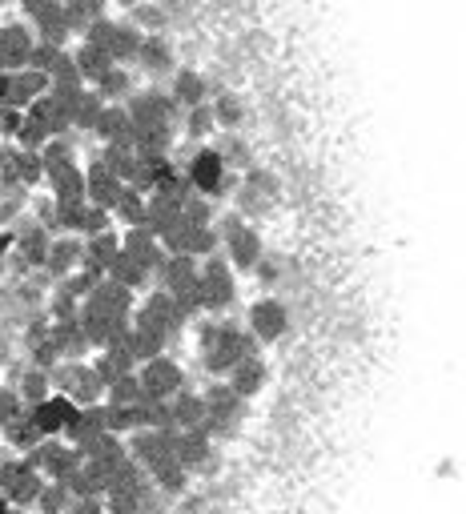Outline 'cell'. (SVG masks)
<instances>
[{"label":"cell","instance_id":"6da1fadb","mask_svg":"<svg viewBox=\"0 0 466 514\" xmlns=\"http://www.w3.org/2000/svg\"><path fill=\"white\" fill-rule=\"evenodd\" d=\"M246 358H258V342L233 322H217V326H205L201 334V362L209 374H229L238 362Z\"/></svg>","mask_w":466,"mask_h":514},{"label":"cell","instance_id":"7a4b0ae2","mask_svg":"<svg viewBox=\"0 0 466 514\" xmlns=\"http://www.w3.org/2000/svg\"><path fill=\"white\" fill-rule=\"evenodd\" d=\"M238 298V282H233V270L225 257H205L197 262V302H201V314H221L233 306Z\"/></svg>","mask_w":466,"mask_h":514},{"label":"cell","instance_id":"3957f363","mask_svg":"<svg viewBox=\"0 0 466 514\" xmlns=\"http://www.w3.org/2000/svg\"><path fill=\"white\" fill-rule=\"evenodd\" d=\"M201 406H205V418H201V434L205 438H229L233 430L242 426V418H246V402L233 394L225 382H217V386H209L205 394H201Z\"/></svg>","mask_w":466,"mask_h":514},{"label":"cell","instance_id":"277c9868","mask_svg":"<svg viewBox=\"0 0 466 514\" xmlns=\"http://www.w3.org/2000/svg\"><path fill=\"white\" fill-rule=\"evenodd\" d=\"M125 113H129L133 129H141V133H173V121H177V105L169 101V93H161L153 85L141 93H129Z\"/></svg>","mask_w":466,"mask_h":514},{"label":"cell","instance_id":"5b68a950","mask_svg":"<svg viewBox=\"0 0 466 514\" xmlns=\"http://www.w3.org/2000/svg\"><path fill=\"white\" fill-rule=\"evenodd\" d=\"M217 237H225V262H229V270H258V262L266 257L258 229H250L242 217H225L221 229H217Z\"/></svg>","mask_w":466,"mask_h":514},{"label":"cell","instance_id":"8992f818","mask_svg":"<svg viewBox=\"0 0 466 514\" xmlns=\"http://www.w3.org/2000/svg\"><path fill=\"white\" fill-rule=\"evenodd\" d=\"M45 478L29 466V458H13V462H0V498H5L13 510L37 506Z\"/></svg>","mask_w":466,"mask_h":514},{"label":"cell","instance_id":"52a82bcc","mask_svg":"<svg viewBox=\"0 0 466 514\" xmlns=\"http://www.w3.org/2000/svg\"><path fill=\"white\" fill-rule=\"evenodd\" d=\"M137 386H141L145 402H169V398H177L185 390V374H181V366L173 358L161 354V358L137 366Z\"/></svg>","mask_w":466,"mask_h":514},{"label":"cell","instance_id":"ba28073f","mask_svg":"<svg viewBox=\"0 0 466 514\" xmlns=\"http://www.w3.org/2000/svg\"><path fill=\"white\" fill-rule=\"evenodd\" d=\"M29 458V466L45 478V482H65L85 458H81V450H73L69 442H61V438H45L33 454H25Z\"/></svg>","mask_w":466,"mask_h":514},{"label":"cell","instance_id":"9c48e42d","mask_svg":"<svg viewBox=\"0 0 466 514\" xmlns=\"http://www.w3.org/2000/svg\"><path fill=\"white\" fill-rule=\"evenodd\" d=\"M185 181H189V189H197V197H221V189H225V161H221V149H213V145H201L193 157H189V165H185Z\"/></svg>","mask_w":466,"mask_h":514},{"label":"cell","instance_id":"30bf717a","mask_svg":"<svg viewBox=\"0 0 466 514\" xmlns=\"http://www.w3.org/2000/svg\"><path fill=\"white\" fill-rule=\"evenodd\" d=\"M125 450L149 474V470H157L161 462L173 458V430H137V434H129Z\"/></svg>","mask_w":466,"mask_h":514},{"label":"cell","instance_id":"8fae6325","mask_svg":"<svg viewBox=\"0 0 466 514\" xmlns=\"http://www.w3.org/2000/svg\"><path fill=\"white\" fill-rule=\"evenodd\" d=\"M37 49V37L29 25L13 21V25H0V73H21L29 69V57Z\"/></svg>","mask_w":466,"mask_h":514},{"label":"cell","instance_id":"7c38bea8","mask_svg":"<svg viewBox=\"0 0 466 514\" xmlns=\"http://www.w3.org/2000/svg\"><path fill=\"white\" fill-rule=\"evenodd\" d=\"M290 330V310L278 302V298H258L250 306V338L262 346V342H278L286 338Z\"/></svg>","mask_w":466,"mask_h":514},{"label":"cell","instance_id":"4fadbf2b","mask_svg":"<svg viewBox=\"0 0 466 514\" xmlns=\"http://www.w3.org/2000/svg\"><path fill=\"white\" fill-rule=\"evenodd\" d=\"M133 326H141V330H153V334H161L165 342L185 326L181 318H177V306H173V298L165 294V290H157V294H149L145 298V306L137 310V318H133Z\"/></svg>","mask_w":466,"mask_h":514},{"label":"cell","instance_id":"5bb4252c","mask_svg":"<svg viewBox=\"0 0 466 514\" xmlns=\"http://www.w3.org/2000/svg\"><path fill=\"white\" fill-rule=\"evenodd\" d=\"M121 253L125 257H133V262L145 270V274H161V266H165V249H161V241L145 229V225H133V229H125L121 233Z\"/></svg>","mask_w":466,"mask_h":514},{"label":"cell","instance_id":"9a60e30c","mask_svg":"<svg viewBox=\"0 0 466 514\" xmlns=\"http://www.w3.org/2000/svg\"><path fill=\"white\" fill-rule=\"evenodd\" d=\"M81 257H85V241L73 237V233H61V237L49 241V257H45L41 270H45L53 282H65L69 274L81 270Z\"/></svg>","mask_w":466,"mask_h":514},{"label":"cell","instance_id":"2e32d148","mask_svg":"<svg viewBox=\"0 0 466 514\" xmlns=\"http://www.w3.org/2000/svg\"><path fill=\"white\" fill-rule=\"evenodd\" d=\"M73 414H77V406L65 394H53V398H45L41 406L29 410V418H33V426H37L41 438H61L65 426L73 422Z\"/></svg>","mask_w":466,"mask_h":514},{"label":"cell","instance_id":"e0dca14e","mask_svg":"<svg viewBox=\"0 0 466 514\" xmlns=\"http://www.w3.org/2000/svg\"><path fill=\"white\" fill-rule=\"evenodd\" d=\"M81 310L89 314H105V318H129L133 314V294L113 286V282H97L93 294L81 302Z\"/></svg>","mask_w":466,"mask_h":514},{"label":"cell","instance_id":"ac0fdd59","mask_svg":"<svg viewBox=\"0 0 466 514\" xmlns=\"http://www.w3.org/2000/svg\"><path fill=\"white\" fill-rule=\"evenodd\" d=\"M137 65H141L149 77H173V65H177V57H173V45H169V37H161V33H153V37H141V49H137Z\"/></svg>","mask_w":466,"mask_h":514},{"label":"cell","instance_id":"d6986e66","mask_svg":"<svg viewBox=\"0 0 466 514\" xmlns=\"http://www.w3.org/2000/svg\"><path fill=\"white\" fill-rule=\"evenodd\" d=\"M121 181L101 165V161H93L89 169H85V201L89 205H97V209H113L117 205V197H121Z\"/></svg>","mask_w":466,"mask_h":514},{"label":"cell","instance_id":"ffe728a7","mask_svg":"<svg viewBox=\"0 0 466 514\" xmlns=\"http://www.w3.org/2000/svg\"><path fill=\"white\" fill-rule=\"evenodd\" d=\"M101 434H109V430H105V406H85V410H77L73 422L65 426V442H69L73 450H85V446L97 442Z\"/></svg>","mask_w":466,"mask_h":514},{"label":"cell","instance_id":"44dd1931","mask_svg":"<svg viewBox=\"0 0 466 514\" xmlns=\"http://www.w3.org/2000/svg\"><path fill=\"white\" fill-rule=\"evenodd\" d=\"M49 93V77L37 73V69H21V73H9V105L5 109H29L37 97Z\"/></svg>","mask_w":466,"mask_h":514},{"label":"cell","instance_id":"7402d4cb","mask_svg":"<svg viewBox=\"0 0 466 514\" xmlns=\"http://www.w3.org/2000/svg\"><path fill=\"white\" fill-rule=\"evenodd\" d=\"M169 101L177 105V109H197V105H205L209 101V85H205V77L201 73H193V69H173V85H169Z\"/></svg>","mask_w":466,"mask_h":514},{"label":"cell","instance_id":"603a6c76","mask_svg":"<svg viewBox=\"0 0 466 514\" xmlns=\"http://www.w3.org/2000/svg\"><path fill=\"white\" fill-rule=\"evenodd\" d=\"M225 378H229L225 386H229L233 394H238L242 402H250L254 394H262V386H266V378H270V374H266V362H262V358H246V362L233 366Z\"/></svg>","mask_w":466,"mask_h":514},{"label":"cell","instance_id":"cb8c5ba5","mask_svg":"<svg viewBox=\"0 0 466 514\" xmlns=\"http://www.w3.org/2000/svg\"><path fill=\"white\" fill-rule=\"evenodd\" d=\"M93 133H97L105 145H129V149H133V121H129L125 105H105Z\"/></svg>","mask_w":466,"mask_h":514},{"label":"cell","instance_id":"d4e9b609","mask_svg":"<svg viewBox=\"0 0 466 514\" xmlns=\"http://www.w3.org/2000/svg\"><path fill=\"white\" fill-rule=\"evenodd\" d=\"M73 65H77L81 85H97V81L113 69V57H109L105 49H97V45H77V49H73Z\"/></svg>","mask_w":466,"mask_h":514},{"label":"cell","instance_id":"484cf974","mask_svg":"<svg viewBox=\"0 0 466 514\" xmlns=\"http://www.w3.org/2000/svg\"><path fill=\"white\" fill-rule=\"evenodd\" d=\"M137 49H141V33H137L129 21H113V29H109V41H105V53L113 57V65L137 61Z\"/></svg>","mask_w":466,"mask_h":514},{"label":"cell","instance_id":"4316f807","mask_svg":"<svg viewBox=\"0 0 466 514\" xmlns=\"http://www.w3.org/2000/svg\"><path fill=\"white\" fill-rule=\"evenodd\" d=\"M45 181H49L57 205H65V201H85V169H81V165H65V169L49 173Z\"/></svg>","mask_w":466,"mask_h":514},{"label":"cell","instance_id":"83f0119b","mask_svg":"<svg viewBox=\"0 0 466 514\" xmlns=\"http://www.w3.org/2000/svg\"><path fill=\"white\" fill-rule=\"evenodd\" d=\"M165 406H169V426H173V430H197L201 418H205L201 394H189V390H181V394L169 398Z\"/></svg>","mask_w":466,"mask_h":514},{"label":"cell","instance_id":"f1b7e54d","mask_svg":"<svg viewBox=\"0 0 466 514\" xmlns=\"http://www.w3.org/2000/svg\"><path fill=\"white\" fill-rule=\"evenodd\" d=\"M13 390L21 394L25 410H33V406H41L45 398H53V382H49V374H45V370H33V366H25V370L17 374V386H13Z\"/></svg>","mask_w":466,"mask_h":514},{"label":"cell","instance_id":"f546056e","mask_svg":"<svg viewBox=\"0 0 466 514\" xmlns=\"http://www.w3.org/2000/svg\"><path fill=\"white\" fill-rule=\"evenodd\" d=\"M93 366V374L101 378V386H113L117 378H129V374H137V366H133V358L121 350V346H113V350H105L97 362H89Z\"/></svg>","mask_w":466,"mask_h":514},{"label":"cell","instance_id":"4dcf8cb0","mask_svg":"<svg viewBox=\"0 0 466 514\" xmlns=\"http://www.w3.org/2000/svg\"><path fill=\"white\" fill-rule=\"evenodd\" d=\"M105 282H113V286H121V290H129V294H133V290H141V286L149 282V274H145V270L133 262V257L117 253L113 262L105 266Z\"/></svg>","mask_w":466,"mask_h":514},{"label":"cell","instance_id":"1f68e13d","mask_svg":"<svg viewBox=\"0 0 466 514\" xmlns=\"http://www.w3.org/2000/svg\"><path fill=\"white\" fill-rule=\"evenodd\" d=\"M121 185H133V173H137V153L129 145H105L101 157H97Z\"/></svg>","mask_w":466,"mask_h":514},{"label":"cell","instance_id":"d6a6232c","mask_svg":"<svg viewBox=\"0 0 466 514\" xmlns=\"http://www.w3.org/2000/svg\"><path fill=\"white\" fill-rule=\"evenodd\" d=\"M129 93H133V77H129L125 65H113V69L97 81V97H101L105 105H125Z\"/></svg>","mask_w":466,"mask_h":514},{"label":"cell","instance_id":"836d02e7","mask_svg":"<svg viewBox=\"0 0 466 514\" xmlns=\"http://www.w3.org/2000/svg\"><path fill=\"white\" fill-rule=\"evenodd\" d=\"M0 434H5V442H9L13 450H21V458H25V454H33V450H37V446L45 442V438L37 434V426H33L29 410H25V414H21L17 422H9V426H5V430H0Z\"/></svg>","mask_w":466,"mask_h":514},{"label":"cell","instance_id":"e575fe53","mask_svg":"<svg viewBox=\"0 0 466 514\" xmlns=\"http://www.w3.org/2000/svg\"><path fill=\"white\" fill-rule=\"evenodd\" d=\"M129 25H133L141 37H153V33H161V29L169 25V13L157 5V0H141L137 9H129Z\"/></svg>","mask_w":466,"mask_h":514},{"label":"cell","instance_id":"d590c367","mask_svg":"<svg viewBox=\"0 0 466 514\" xmlns=\"http://www.w3.org/2000/svg\"><path fill=\"white\" fill-rule=\"evenodd\" d=\"M113 213V221H121V225H145V193H137L133 185H125L121 189V197H117V205L109 209Z\"/></svg>","mask_w":466,"mask_h":514},{"label":"cell","instance_id":"8d00e7d4","mask_svg":"<svg viewBox=\"0 0 466 514\" xmlns=\"http://www.w3.org/2000/svg\"><path fill=\"white\" fill-rule=\"evenodd\" d=\"M37 157H41L45 177H49V173H57V169H65V165H77V149H73V141H69V137H49V145H45Z\"/></svg>","mask_w":466,"mask_h":514},{"label":"cell","instance_id":"74e56055","mask_svg":"<svg viewBox=\"0 0 466 514\" xmlns=\"http://www.w3.org/2000/svg\"><path fill=\"white\" fill-rule=\"evenodd\" d=\"M209 109H213V125H221V129H238V125H242V117H246V109H242V97H238V93H221V97H213V101H209Z\"/></svg>","mask_w":466,"mask_h":514},{"label":"cell","instance_id":"f35d334b","mask_svg":"<svg viewBox=\"0 0 466 514\" xmlns=\"http://www.w3.org/2000/svg\"><path fill=\"white\" fill-rule=\"evenodd\" d=\"M149 482H153V490H161V494H181V490L189 486V474L169 458V462H161L157 470H149Z\"/></svg>","mask_w":466,"mask_h":514},{"label":"cell","instance_id":"ab89813d","mask_svg":"<svg viewBox=\"0 0 466 514\" xmlns=\"http://www.w3.org/2000/svg\"><path fill=\"white\" fill-rule=\"evenodd\" d=\"M69 502H73V494L65 490V482H45L33 510L37 514H69Z\"/></svg>","mask_w":466,"mask_h":514},{"label":"cell","instance_id":"60d3db41","mask_svg":"<svg viewBox=\"0 0 466 514\" xmlns=\"http://www.w3.org/2000/svg\"><path fill=\"white\" fill-rule=\"evenodd\" d=\"M101 109H105V101L97 97V89H85V93H81V101H77V109H73V129L93 133V129H97Z\"/></svg>","mask_w":466,"mask_h":514},{"label":"cell","instance_id":"b9f144b4","mask_svg":"<svg viewBox=\"0 0 466 514\" xmlns=\"http://www.w3.org/2000/svg\"><path fill=\"white\" fill-rule=\"evenodd\" d=\"M137 402H145L141 386H137V374L117 378L113 386H105V406H137Z\"/></svg>","mask_w":466,"mask_h":514},{"label":"cell","instance_id":"7bdbcfd3","mask_svg":"<svg viewBox=\"0 0 466 514\" xmlns=\"http://www.w3.org/2000/svg\"><path fill=\"white\" fill-rule=\"evenodd\" d=\"M109 229H117L113 213H109V209H97V205H89V209H85V217H81V229H77V237H81V241H89V237H101V233H109Z\"/></svg>","mask_w":466,"mask_h":514},{"label":"cell","instance_id":"ee69618b","mask_svg":"<svg viewBox=\"0 0 466 514\" xmlns=\"http://www.w3.org/2000/svg\"><path fill=\"white\" fill-rule=\"evenodd\" d=\"M213 129H217V125H213V109H209V101L185 113V133H189V137H209Z\"/></svg>","mask_w":466,"mask_h":514},{"label":"cell","instance_id":"f6af8a7d","mask_svg":"<svg viewBox=\"0 0 466 514\" xmlns=\"http://www.w3.org/2000/svg\"><path fill=\"white\" fill-rule=\"evenodd\" d=\"M25 414V402H21V394L13 390V386H0V430H5L9 422H17Z\"/></svg>","mask_w":466,"mask_h":514},{"label":"cell","instance_id":"bcb514c9","mask_svg":"<svg viewBox=\"0 0 466 514\" xmlns=\"http://www.w3.org/2000/svg\"><path fill=\"white\" fill-rule=\"evenodd\" d=\"M21 125H25V113H21V109H0V133H5V137L17 141Z\"/></svg>","mask_w":466,"mask_h":514},{"label":"cell","instance_id":"7dc6e473","mask_svg":"<svg viewBox=\"0 0 466 514\" xmlns=\"http://www.w3.org/2000/svg\"><path fill=\"white\" fill-rule=\"evenodd\" d=\"M69 514H105V498H73Z\"/></svg>","mask_w":466,"mask_h":514},{"label":"cell","instance_id":"c3c4849f","mask_svg":"<svg viewBox=\"0 0 466 514\" xmlns=\"http://www.w3.org/2000/svg\"><path fill=\"white\" fill-rule=\"evenodd\" d=\"M77 9L89 17V21H101L109 13V0H77Z\"/></svg>","mask_w":466,"mask_h":514},{"label":"cell","instance_id":"681fc988","mask_svg":"<svg viewBox=\"0 0 466 514\" xmlns=\"http://www.w3.org/2000/svg\"><path fill=\"white\" fill-rule=\"evenodd\" d=\"M53 5H61V0H21V13L33 21L37 13H45V9H53Z\"/></svg>","mask_w":466,"mask_h":514},{"label":"cell","instance_id":"f907efd6","mask_svg":"<svg viewBox=\"0 0 466 514\" xmlns=\"http://www.w3.org/2000/svg\"><path fill=\"white\" fill-rule=\"evenodd\" d=\"M9 253H13V233H9V229H0V262H5Z\"/></svg>","mask_w":466,"mask_h":514},{"label":"cell","instance_id":"816d5d0a","mask_svg":"<svg viewBox=\"0 0 466 514\" xmlns=\"http://www.w3.org/2000/svg\"><path fill=\"white\" fill-rule=\"evenodd\" d=\"M9 105V73H0V109Z\"/></svg>","mask_w":466,"mask_h":514},{"label":"cell","instance_id":"f5cc1de1","mask_svg":"<svg viewBox=\"0 0 466 514\" xmlns=\"http://www.w3.org/2000/svg\"><path fill=\"white\" fill-rule=\"evenodd\" d=\"M109 5H117V9H125V13H129V9H137V5H141V0H109Z\"/></svg>","mask_w":466,"mask_h":514},{"label":"cell","instance_id":"db71d44e","mask_svg":"<svg viewBox=\"0 0 466 514\" xmlns=\"http://www.w3.org/2000/svg\"><path fill=\"white\" fill-rule=\"evenodd\" d=\"M9 510H13V506H9V502H5V498H0V514H9Z\"/></svg>","mask_w":466,"mask_h":514},{"label":"cell","instance_id":"11a10c76","mask_svg":"<svg viewBox=\"0 0 466 514\" xmlns=\"http://www.w3.org/2000/svg\"><path fill=\"white\" fill-rule=\"evenodd\" d=\"M5 5H9V0H0V9H5Z\"/></svg>","mask_w":466,"mask_h":514}]
</instances>
